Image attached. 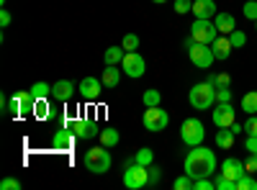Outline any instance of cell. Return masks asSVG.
<instances>
[{
  "mask_svg": "<svg viewBox=\"0 0 257 190\" xmlns=\"http://www.w3.org/2000/svg\"><path fill=\"white\" fill-rule=\"evenodd\" d=\"M185 172L196 180V177H211L216 172V154H213L208 146L198 144V146H190V152L185 157Z\"/></svg>",
  "mask_w": 257,
  "mask_h": 190,
  "instance_id": "obj_1",
  "label": "cell"
},
{
  "mask_svg": "<svg viewBox=\"0 0 257 190\" xmlns=\"http://www.w3.org/2000/svg\"><path fill=\"white\" fill-rule=\"evenodd\" d=\"M82 162H85V167H88V172H93V175H105L111 170V154H108V146H90L88 152H85V157H82Z\"/></svg>",
  "mask_w": 257,
  "mask_h": 190,
  "instance_id": "obj_2",
  "label": "cell"
},
{
  "mask_svg": "<svg viewBox=\"0 0 257 190\" xmlns=\"http://www.w3.org/2000/svg\"><path fill=\"white\" fill-rule=\"evenodd\" d=\"M188 100L196 111H208L213 108V103H216V85H211V82H198V85H193L190 93H188Z\"/></svg>",
  "mask_w": 257,
  "mask_h": 190,
  "instance_id": "obj_3",
  "label": "cell"
},
{
  "mask_svg": "<svg viewBox=\"0 0 257 190\" xmlns=\"http://www.w3.org/2000/svg\"><path fill=\"white\" fill-rule=\"evenodd\" d=\"M180 139L185 146H198L206 139V126L201 118H185L180 126Z\"/></svg>",
  "mask_w": 257,
  "mask_h": 190,
  "instance_id": "obj_4",
  "label": "cell"
},
{
  "mask_svg": "<svg viewBox=\"0 0 257 190\" xmlns=\"http://www.w3.org/2000/svg\"><path fill=\"white\" fill-rule=\"evenodd\" d=\"M142 123H144V129L147 131H152V134H160L167 129V123H170V113L162 111V105H149V108L144 111L142 116Z\"/></svg>",
  "mask_w": 257,
  "mask_h": 190,
  "instance_id": "obj_5",
  "label": "cell"
},
{
  "mask_svg": "<svg viewBox=\"0 0 257 190\" xmlns=\"http://www.w3.org/2000/svg\"><path fill=\"white\" fill-rule=\"evenodd\" d=\"M190 36L198 41V44H213L219 36V29L213 24V18H196L190 26Z\"/></svg>",
  "mask_w": 257,
  "mask_h": 190,
  "instance_id": "obj_6",
  "label": "cell"
},
{
  "mask_svg": "<svg viewBox=\"0 0 257 190\" xmlns=\"http://www.w3.org/2000/svg\"><path fill=\"white\" fill-rule=\"evenodd\" d=\"M34 103H36V98L31 95V90L29 93H16L8 100V111L18 118H26V116H34Z\"/></svg>",
  "mask_w": 257,
  "mask_h": 190,
  "instance_id": "obj_7",
  "label": "cell"
},
{
  "mask_svg": "<svg viewBox=\"0 0 257 190\" xmlns=\"http://www.w3.org/2000/svg\"><path fill=\"white\" fill-rule=\"evenodd\" d=\"M64 126H67L77 139H95L100 134L98 121H90V118H70V121H64Z\"/></svg>",
  "mask_w": 257,
  "mask_h": 190,
  "instance_id": "obj_8",
  "label": "cell"
},
{
  "mask_svg": "<svg viewBox=\"0 0 257 190\" xmlns=\"http://www.w3.org/2000/svg\"><path fill=\"white\" fill-rule=\"evenodd\" d=\"M188 57H190V62H193V67H198V70H208L213 62H216L211 44H198V41L188 49Z\"/></svg>",
  "mask_w": 257,
  "mask_h": 190,
  "instance_id": "obj_9",
  "label": "cell"
},
{
  "mask_svg": "<svg viewBox=\"0 0 257 190\" xmlns=\"http://www.w3.org/2000/svg\"><path fill=\"white\" fill-rule=\"evenodd\" d=\"M123 185L132 187V190L147 187V185H149V170H147L144 164L134 162L132 167H126V172H123Z\"/></svg>",
  "mask_w": 257,
  "mask_h": 190,
  "instance_id": "obj_10",
  "label": "cell"
},
{
  "mask_svg": "<svg viewBox=\"0 0 257 190\" xmlns=\"http://www.w3.org/2000/svg\"><path fill=\"white\" fill-rule=\"evenodd\" d=\"M211 118H213V126L216 129H229V126L237 121V111H234L231 103H216L211 111Z\"/></svg>",
  "mask_w": 257,
  "mask_h": 190,
  "instance_id": "obj_11",
  "label": "cell"
},
{
  "mask_svg": "<svg viewBox=\"0 0 257 190\" xmlns=\"http://www.w3.org/2000/svg\"><path fill=\"white\" fill-rule=\"evenodd\" d=\"M121 70H123V75L137 80V77H142L147 72V62H144V57L139 52H126V57L121 62Z\"/></svg>",
  "mask_w": 257,
  "mask_h": 190,
  "instance_id": "obj_12",
  "label": "cell"
},
{
  "mask_svg": "<svg viewBox=\"0 0 257 190\" xmlns=\"http://www.w3.org/2000/svg\"><path fill=\"white\" fill-rule=\"evenodd\" d=\"M52 146H54V149L57 152H70L72 149V146H75V134L67 129V126H59V129L52 134Z\"/></svg>",
  "mask_w": 257,
  "mask_h": 190,
  "instance_id": "obj_13",
  "label": "cell"
},
{
  "mask_svg": "<svg viewBox=\"0 0 257 190\" xmlns=\"http://www.w3.org/2000/svg\"><path fill=\"white\" fill-rule=\"evenodd\" d=\"M103 88H105L103 80H98V77H82L80 85H77V93H80L85 100H98V95H100Z\"/></svg>",
  "mask_w": 257,
  "mask_h": 190,
  "instance_id": "obj_14",
  "label": "cell"
},
{
  "mask_svg": "<svg viewBox=\"0 0 257 190\" xmlns=\"http://www.w3.org/2000/svg\"><path fill=\"white\" fill-rule=\"evenodd\" d=\"M244 172H247V170H244V162H242V159L226 157V159L221 162V175H224V177H229V180H234V182H237Z\"/></svg>",
  "mask_w": 257,
  "mask_h": 190,
  "instance_id": "obj_15",
  "label": "cell"
},
{
  "mask_svg": "<svg viewBox=\"0 0 257 190\" xmlns=\"http://www.w3.org/2000/svg\"><path fill=\"white\" fill-rule=\"evenodd\" d=\"M72 95H75V85H72L70 80H57L54 85H52V98L59 100V103L72 100Z\"/></svg>",
  "mask_w": 257,
  "mask_h": 190,
  "instance_id": "obj_16",
  "label": "cell"
},
{
  "mask_svg": "<svg viewBox=\"0 0 257 190\" xmlns=\"http://www.w3.org/2000/svg\"><path fill=\"white\" fill-rule=\"evenodd\" d=\"M211 49H213V57H216L219 62H224V59H229V54H231V39L226 36V34H219L216 36V41L211 44Z\"/></svg>",
  "mask_w": 257,
  "mask_h": 190,
  "instance_id": "obj_17",
  "label": "cell"
},
{
  "mask_svg": "<svg viewBox=\"0 0 257 190\" xmlns=\"http://www.w3.org/2000/svg\"><path fill=\"white\" fill-rule=\"evenodd\" d=\"M118 67H121V65H105V70H103V75H100L103 85L108 88V90L118 88V82H121V72H123V70H118Z\"/></svg>",
  "mask_w": 257,
  "mask_h": 190,
  "instance_id": "obj_18",
  "label": "cell"
},
{
  "mask_svg": "<svg viewBox=\"0 0 257 190\" xmlns=\"http://www.w3.org/2000/svg\"><path fill=\"white\" fill-rule=\"evenodd\" d=\"M190 13L196 16V18H213L219 11H216V3H213V0H196Z\"/></svg>",
  "mask_w": 257,
  "mask_h": 190,
  "instance_id": "obj_19",
  "label": "cell"
},
{
  "mask_svg": "<svg viewBox=\"0 0 257 190\" xmlns=\"http://www.w3.org/2000/svg\"><path fill=\"white\" fill-rule=\"evenodd\" d=\"M213 24H216L219 34H226V36L237 29V21H234L231 13H216V16H213Z\"/></svg>",
  "mask_w": 257,
  "mask_h": 190,
  "instance_id": "obj_20",
  "label": "cell"
},
{
  "mask_svg": "<svg viewBox=\"0 0 257 190\" xmlns=\"http://www.w3.org/2000/svg\"><path fill=\"white\" fill-rule=\"evenodd\" d=\"M118 139H121V134H118V129H113V126H108V129H103V131L98 134V141H100L103 146H108V149L118 146Z\"/></svg>",
  "mask_w": 257,
  "mask_h": 190,
  "instance_id": "obj_21",
  "label": "cell"
},
{
  "mask_svg": "<svg viewBox=\"0 0 257 190\" xmlns=\"http://www.w3.org/2000/svg\"><path fill=\"white\" fill-rule=\"evenodd\" d=\"M52 105H49V98H41V100H36L34 103V116L39 118V121H47V118H52Z\"/></svg>",
  "mask_w": 257,
  "mask_h": 190,
  "instance_id": "obj_22",
  "label": "cell"
},
{
  "mask_svg": "<svg viewBox=\"0 0 257 190\" xmlns=\"http://www.w3.org/2000/svg\"><path fill=\"white\" fill-rule=\"evenodd\" d=\"M123 57H126V49L123 47H108V49H105V54H103L105 65H121Z\"/></svg>",
  "mask_w": 257,
  "mask_h": 190,
  "instance_id": "obj_23",
  "label": "cell"
},
{
  "mask_svg": "<svg viewBox=\"0 0 257 190\" xmlns=\"http://www.w3.org/2000/svg\"><path fill=\"white\" fill-rule=\"evenodd\" d=\"M234 136H237V134H234L231 129H219V131H216V144L221 146V149H231Z\"/></svg>",
  "mask_w": 257,
  "mask_h": 190,
  "instance_id": "obj_24",
  "label": "cell"
},
{
  "mask_svg": "<svg viewBox=\"0 0 257 190\" xmlns=\"http://www.w3.org/2000/svg\"><path fill=\"white\" fill-rule=\"evenodd\" d=\"M31 95H34L36 100L49 98V95H52V85H49V82H44V80H39V82H34V85H31Z\"/></svg>",
  "mask_w": 257,
  "mask_h": 190,
  "instance_id": "obj_25",
  "label": "cell"
},
{
  "mask_svg": "<svg viewBox=\"0 0 257 190\" xmlns=\"http://www.w3.org/2000/svg\"><path fill=\"white\" fill-rule=\"evenodd\" d=\"M242 111L249 113V116L257 113V90H252V93H247V95L242 98Z\"/></svg>",
  "mask_w": 257,
  "mask_h": 190,
  "instance_id": "obj_26",
  "label": "cell"
},
{
  "mask_svg": "<svg viewBox=\"0 0 257 190\" xmlns=\"http://www.w3.org/2000/svg\"><path fill=\"white\" fill-rule=\"evenodd\" d=\"M134 162H139V164H144V167H149L155 162V152L149 149V146H142V149L134 154Z\"/></svg>",
  "mask_w": 257,
  "mask_h": 190,
  "instance_id": "obj_27",
  "label": "cell"
},
{
  "mask_svg": "<svg viewBox=\"0 0 257 190\" xmlns=\"http://www.w3.org/2000/svg\"><path fill=\"white\" fill-rule=\"evenodd\" d=\"M237 190H257V180L252 177V172H244L237 180Z\"/></svg>",
  "mask_w": 257,
  "mask_h": 190,
  "instance_id": "obj_28",
  "label": "cell"
},
{
  "mask_svg": "<svg viewBox=\"0 0 257 190\" xmlns=\"http://www.w3.org/2000/svg\"><path fill=\"white\" fill-rule=\"evenodd\" d=\"M142 103L147 105V108H149V105H160V103H162V93H160V90H147V93L142 95Z\"/></svg>",
  "mask_w": 257,
  "mask_h": 190,
  "instance_id": "obj_29",
  "label": "cell"
},
{
  "mask_svg": "<svg viewBox=\"0 0 257 190\" xmlns=\"http://www.w3.org/2000/svg\"><path fill=\"white\" fill-rule=\"evenodd\" d=\"M193 182H196V180H193L188 172L185 175H180V177H175V182H173V187L175 190H193Z\"/></svg>",
  "mask_w": 257,
  "mask_h": 190,
  "instance_id": "obj_30",
  "label": "cell"
},
{
  "mask_svg": "<svg viewBox=\"0 0 257 190\" xmlns=\"http://www.w3.org/2000/svg\"><path fill=\"white\" fill-rule=\"evenodd\" d=\"M229 39H231V47H234V49H239V47L247 44V34L239 31V29H234V31L229 34Z\"/></svg>",
  "mask_w": 257,
  "mask_h": 190,
  "instance_id": "obj_31",
  "label": "cell"
},
{
  "mask_svg": "<svg viewBox=\"0 0 257 190\" xmlns=\"http://www.w3.org/2000/svg\"><path fill=\"white\" fill-rule=\"evenodd\" d=\"M121 47H123L126 52H137V49H139V36H137V34H126L123 41H121Z\"/></svg>",
  "mask_w": 257,
  "mask_h": 190,
  "instance_id": "obj_32",
  "label": "cell"
},
{
  "mask_svg": "<svg viewBox=\"0 0 257 190\" xmlns=\"http://www.w3.org/2000/svg\"><path fill=\"white\" fill-rule=\"evenodd\" d=\"M242 13H244V18L257 21V0H247V3L242 6Z\"/></svg>",
  "mask_w": 257,
  "mask_h": 190,
  "instance_id": "obj_33",
  "label": "cell"
},
{
  "mask_svg": "<svg viewBox=\"0 0 257 190\" xmlns=\"http://www.w3.org/2000/svg\"><path fill=\"white\" fill-rule=\"evenodd\" d=\"M173 8H175V13H178V16H185V13H190V11H193V3H190V0H175Z\"/></svg>",
  "mask_w": 257,
  "mask_h": 190,
  "instance_id": "obj_34",
  "label": "cell"
},
{
  "mask_svg": "<svg viewBox=\"0 0 257 190\" xmlns=\"http://www.w3.org/2000/svg\"><path fill=\"white\" fill-rule=\"evenodd\" d=\"M147 170H149V185H157L160 180H162V170H160V167L152 162V164H149L147 167Z\"/></svg>",
  "mask_w": 257,
  "mask_h": 190,
  "instance_id": "obj_35",
  "label": "cell"
},
{
  "mask_svg": "<svg viewBox=\"0 0 257 190\" xmlns=\"http://www.w3.org/2000/svg\"><path fill=\"white\" fill-rule=\"evenodd\" d=\"M216 190H237V182L229 180V177H224V175H219V177H216Z\"/></svg>",
  "mask_w": 257,
  "mask_h": 190,
  "instance_id": "obj_36",
  "label": "cell"
},
{
  "mask_svg": "<svg viewBox=\"0 0 257 190\" xmlns=\"http://www.w3.org/2000/svg\"><path fill=\"white\" fill-rule=\"evenodd\" d=\"M216 187V182H211L208 177H196V182H193V190H213Z\"/></svg>",
  "mask_w": 257,
  "mask_h": 190,
  "instance_id": "obj_37",
  "label": "cell"
},
{
  "mask_svg": "<svg viewBox=\"0 0 257 190\" xmlns=\"http://www.w3.org/2000/svg\"><path fill=\"white\" fill-rule=\"evenodd\" d=\"M244 134H247V136H257V113L244 121Z\"/></svg>",
  "mask_w": 257,
  "mask_h": 190,
  "instance_id": "obj_38",
  "label": "cell"
},
{
  "mask_svg": "<svg viewBox=\"0 0 257 190\" xmlns=\"http://www.w3.org/2000/svg\"><path fill=\"white\" fill-rule=\"evenodd\" d=\"M216 103H231V90H229V85L216 88Z\"/></svg>",
  "mask_w": 257,
  "mask_h": 190,
  "instance_id": "obj_39",
  "label": "cell"
},
{
  "mask_svg": "<svg viewBox=\"0 0 257 190\" xmlns=\"http://www.w3.org/2000/svg\"><path fill=\"white\" fill-rule=\"evenodd\" d=\"M0 190H21V182L16 177H6L3 182H0Z\"/></svg>",
  "mask_w": 257,
  "mask_h": 190,
  "instance_id": "obj_40",
  "label": "cell"
},
{
  "mask_svg": "<svg viewBox=\"0 0 257 190\" xmlns=\"http://www.w3.org/2000/svg\"><path fill=\"white\" fill-rule=\"evenodd\" d=\"M244 170L247 172H257V154H247V159H244Z\"/></svg>",
  "mask_w": 257,
  "mask_h": 190,
  "instance_id": "obj_41",
  "label": "cell"
},
{
  "mask_svg": "<svg viewBox=\"0 0 257 190\" xmlns=\"http://www.w3.org/2000/svg\"><path fill=\"white\" fill-rule=\"evenodd\" d=\"M244 149H247L249 154H257V136H247V139H244Z\"/></svg>",
  "mask_w": 257,
  "mask_h": 190,
  "instance_id": "obj_42",
  "label": "cell"
},
{
  "mask_svg": "<svg viewBox=\"0 0 257 190\" xmlns=\"http://www.w3.org/2000/svg\"><path fill=\"white\" fill-rule=\"evenodd\" d=\"M8 24H11V13H8V11L3 8V11H0V26H3V29H6Z\"/></svg>",
  "mask_w": 257,
  "mask_h": 190,
  "instance_id": "obj_43",
  "label": "cell"
},
{
  "mask_svg": "<svg viewBox=\"0 0 257 190\" xmlns=\"http://www.w3.org/2000/svg\"><path fill=\"white\" fill-rule=\"evenodd\" d=\"M229 85V75H216V88H224Z\"/></svg>",
  "mask_w": 257,
  "mask_h": 190,
  "instance_id": "obj_44",
  "label": "cell"
},
{
  "mask_svg": "<svg viewBox=\"0 0 257 190\" xmlns=\"http://www.w3.org/2000/svg\"><path fill=\"white\" fill-rule=\"evenodd\" d=\"M152 3H157V6H162V3H167V0H152Z\"/></svg>",
  "mask_w": 257,
  "mask_h": 190,
  "instance_id": "obj_45",
  "label": "cell"
},
{
  "mask_svg": "<svg viewBox=\"0 0 257 190\" xmlns=\"http://www.w3.org/2000/svg\"><path fill=\"white\" fill-rule=\"evenodd\" d=\"M254 29H257V21H254Z\"/></svg>",
  "mask_w": 257,
  "mask_h": 190,
  "instance_id": "obj_46",
  "label": "cell"
}]
</instances>
